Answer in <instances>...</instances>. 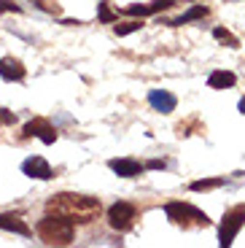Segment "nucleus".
Listing matches in <instances>:
<instances>
[{
  "label": "nucleus",
  "mask_w": 245,
  "mask_h": 248,
  "mask_svg": "<svg viewBox=\"0 0 245 248\" xmlns=\"http://www.w3.org/2000/svg\"><path fill=\"white\" fill-rule=\"evenodd\" d=\"M46 211L57 213V216L68 218L73 224H89L100 216L103 205L97 197H89V194H73V192H62L46 202Z\"/></svg>",
  "instance_id": "nucleus-1"
},
{
  "label": "nucleus",
  "mask_w": 245,
  "mask_h": 248,
  "mask_svg": "<svg viewBox=\"0 0 245 248\" xmlns=\"http://www.w3.org/2000/svg\"><path fill=\"white\" fill-rule=\"evenodd\" d=\"M35 232L46 246H70L73 237H76V224L68 221V218H62V216H57V213H46V216L38 221Z\"/></svg>",
  "instance_id": "nucleus-2"
},
{
  "label": "nucleus",
  "mask_w": 245,
  "mask_h": 248,
  "mask_svg": "<svg viewBox=\"0 0 245 248\" xmlns=\"http://www.w3.org/2000/svg\"><path fill=\"white\" fill-rule=\"evenodd\" d=\"M165 216L170 218L175 227H181V230H208L210 227V218L205 211H199V208H194L191 202H167L165 205Z\"/></svg>",
  "instance_id": "nucleus-3"
},
{
  "label": "nucleus",
  "mask_w": 245,
  "mask_h": 248,
  "mask_svg": "<svg viewBox=\"0 0 245 248\" xmlns=\"http://www.w3.org/2000/svg\"><path fill=\"white\" fill-rule=\"evenodd\" d=\"M245 224V205H234L224 213V221H221V230H218V246L221 248H229L237 237V232L243 230Z\"/></svg>",
  "instance_id": "nucleus-4"
},
{
  "label": "nucleus",
  "mask_w": 245,
  "mask_h": 248,
  "mask_svg": "<svg viewBox=\"0 0 245 248\" xmlns=\"http://www.w3.org/2000/svg\"><path fill=\"white\" fill-rule=\"evenodd\" d=\"M135 218H138V208L135 205H129V202H113L108 208V224L113 227V230H119V232L132 230Z\"/></svg>",
  "instance_id": "nucleus-5"
},
{
  "label": "nucleus",
  "mask_w": 245,
  "mask_h": 248,
  "mask_svg": "<svg viewBox=\"0 0 245 248\" xmlns=\"http://www.w3.org/2000/svg\"><path fill=\"white\" fill-rule=\"evenodd\" d=\"M22 135L25 138H41L46 146H51V143L57 140V130L51 127V122L49 119H32V122H27L25 124V130H22Z\"/></svg>",
  "instance_id": "nucleus-6"
},
{
  "label": "nucleus",
  "mask_w": 245,
  "mask_h": 248,
  "mask_svg": "<svg viewBox=\"0 0 245 248\" xmlns=\"http://www.w3.org/2000/svg\"><path fill=\"white\" fill-rule=\"evenodd\" d=\"M22 173H25L27 178H38V181L54 178V173H51V165L43 159V156H27V159L22 162Z\"/></svg>",
  "instance_id": "nucleus-7"
},
{
  "label": "nucleus",
  "mask_w": 245,
  "mask_h": 248,
  "mask_svg": "<svg viewBox=\"0 0 245 248\" xmlns=\"http://www.w3.org/2000/svg\"><path fill=\"white\" fill-rule=\"evenodd\" d=\"M148 106L159 113H172L178 106V100H175V94L167 92V89H151V92H148Z\"/></svg>",
  "instance_id": "nucleus-8"
},
{
  "label": "nucleus",
  "mask_w": 245,
  "mask_h": 248,
  "mask_svg": "<svg viewBox=\"0 0 245 248\" xmlns=\"http://www.w3.org/2000/svg\"><path fill=\"white\" fill-rule=\"evenodd\" d=\"M25 76H27V68L16 60V57H3V60H0V78L3 81L19 84V81H25Z\"/></svg>",
  "instance_id": "nucleus-9"
},
{
  "label": "nucleus",
  "mask_w": 245,
  "mask_h": 248,
  "mask_svg": "<svg viewBox=\"0 0 245 248\" xmlns=\"http://www.w3.org/2000/svg\"><path fill=\"white\" fill-rule=\"evenodd\" d=\"M108 168L116 175H122V178H135V175H140L146 170V165H140L138 159H129V156H122V159H110Z\"/></svg>",
  "instance_id": "nucleus-10"
},
{
  "label": "nucleus",
  "mask_w": 245,
  "mask_h": 248,
  "mask_svg": "<svg viewBox=\"0 0 245 248\" xmlns=\"http://www.w3.org/2000/svg\"><path fill=\"white\" fill-rule=\"evenodd\" d=\"M0 230L16 232V235H22V237H30L32 235V230L16 216V213H0Z\"/></svg>",
  "instance_id": "nucleus-11"
},
{
  "label": "nucleus",
  "mask_w": 245,
  "mask_h": 248,
  "mask_svg": "<svg viewBox=\"0 0 245 248\" xmlns=\"http://www.w3.org/2000/svg\"><path fill=\"white\" fill-rule=\"evenodd\" d=\"M234 81H237V76L232 70H213L208 76V87L210 89H227V87H234Z\"/></svg>",
  "instance_id": "nucleus-12"
},
{
  "label": "nucleus",
  "mask_w": 245,
  "mask_h": 248,
  "mask_svg": "<svg viewBox=\"0 0 245 248\" xmlns=\"http://www.w3.org/2000/svg\"><path fill=\"white\" fill-rule=\"evenodd\" d=\"M202 16H208V8H205V6H194V8H189L184 16L172 19L170 25L172 27H184V25H189V22H194V19H202Z\"/></svg>",
  "instance_id": "nucleus-13"
},
{
  "label": "nucleus",
  "mask_w": 245,
  "mask_h": 248,
  "mask_svg": "<svg viewBox=\"0 0 245 248\" xmlns=\"http://www.w3.org/2000/svg\"><path fill=\"white\" fill-rule=\"evenodd\" d=\"M218 186H224V178H205V181H194V184L189 186L191 192H210V189H218Z\"/></svg>",
  "instance_id": "nucleus-14"
},
{
  "label": "nucleus",
  "mask_w": 245,
  "mask_h": 248,
  "mask_svg": "<svg viewBox=\"0 0 245 248\" xmlns=\"http://www.w3.org/2000/svg\"><path fill=\"white\" fill-rule=\"evenodd\" d=\"M213 38H215V41H227V44L232 46V49H237V46H240L237 38H234L229 30H224V27H215V30H213Z\"/></svg>",
  "instance_id": "nucleus-15"
},
{
  "label": "nucleus",
  "mask_w": 245,
  "mask_h": 248,
  "mask_svg": "<svg viewBox=\"0 0 245 248\" xmlns=\"http://www.w3.org/2000/svg\"><path fill=\"white\" fill-rule=\"evenodd\" d=\"M143 27V22H124V25H116V35H129V32H138Z\"/></svg>",
  "instance_id": "nucleus-16"
},
{
  "label": "nucleus",
  "mask_w": 245,
  "mask_h": 248,
  "mask_svg": "<svg viewBox=\"0 0 245 248\" xmlns=\"http://www.w3.org/2000/svg\"><path fill=\"white\" fill-rule=\"evenodd\" d=\"M178 0H153L151 6H146L148 8V14H156V11H165V8H172Z\"/></svg>",
  "instance_id": "nucleus-17"
},
{
  "label": "nucleus",
  "mask_w": 245,
  "mask_h": 248,
  "mask_svg": "<svg viewBox=\"0 0 245 248\" xmlns=\"http://www.w3.org/2000/svg\"><path fill=\"white\" fill-rule=\"evenodd\" d=\"M113 19H116V14L108 8V0H103V3H100V22L108 25V22H113Z\"/></svg>",
  "instance_id": "nucleus-18"
},
{
  "label": "nucleus",
  "mask_w": 245,
  "mask_h": 248,
  "mask_svg": "<svg viewBox=\"0 0 245 248\" xmlns=\"http://www.w3.org/2000/svg\"><path fill=\"white\" fill-rule=\"evenodd\" d=\"M14 122H16V116L11 111H6V108H0V127H11Z\"/></svg>",
  "instance_id": "nucleus-19"
},
{
  "label": "nucleus",
  "mask_w": 245,
  "mask_h": 248,
  "mask_svg": "<svg viewBox=\"0 0 245 248\" xmlns=\"http://www.w3.org/2000/svg\"><path fill=\"white\" fill-rule=\"evenodd\" d=\"M0 11H19V6L14 0H0Z\"/></svg>",
  "instance_id": "nucleus-20"
},
{
  "label": "nucleus",
  "mask_w": 245,
  "mask_h": 248,
  "mask_svg": "<svg viewBox=\"0 0 245 248\" xmlns=\"http://www.w3.org/2000/svg\"><path fill=\"white\" fill-rule=\"evenodd\" d=\"M32 3H38V6L43 8V11H49V14H57V11H60V6H49L46 0H32Z\"/></svg>",
  "instance_id": "nucleus-21"
},
{
  "label": "nucleus",
  "mask_w": 245,
  "mask_h": 248,
  "mask_svg": "<svg viewBox=\"0 0 245 248\" xmlns=\"http://www.w3.org/2000/svg\"><path fill=\"white\" fill-rule=\"evenodd\" d=\"M146 168H148V170H165L167 165H165V159H151V162L146 165Z\"/></svg>",
  "instance_id": "nucleus-22"
},
{
  "label": "nucleus",
  "mask_w": 245,
  "mask_h": 248,
  "mask_svg": "<svg viewBox=\"0 0 245 248\" xmlns=\"http://www.w3.org/2000/svg\"><path fill=\"white\" fill-rule=\"evenodd\" d=\"M237 111H240V113H245V97H240V103H237Z\"/></svg>",
  "instance_id": "nucleus-23"
}]
</instances>
